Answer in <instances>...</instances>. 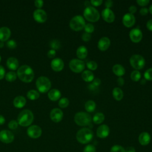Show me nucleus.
<instances>
[{"label":"nucleus","instance_id":"nucleus-42","mask_svg":"<svg viewBox=\"0 0 152 152\" xmlns=\"http://www.w3.org/2000/svg\"><path fill=\"white\" fill-rule=\"evenodd\" d=\"M7 46L10 49H15L17 47V43L14 40H9L7 42Z\"/></svg>","mask_w":152,"mask_h":152},{"label":"nucleus","instance_id":"nucleus-55","mask_svg":"<svg viewBox=\"0 0 152 152\" xmlns=\"http://www.w3.org/2000/svg\"><path fill=\"white\" fill-rule=\"evenodd\" d=\"M125 152H135V149L134 147L129 146L126 148Z\"/></svg>","mask_w":152,"mask_h":152},{"label":"nucleus","instance_id":"nucleus-38","mask_svg":"<svg viewBox=\"0 0 152 152\" xmlns=\"http://www.w3.org/2000/svg\"><path fill=\"white\" fill-rule=\"evenodd\" d=\"M144 77L145 80H148V81H151L152 80V68L147 69L144 74Z\"/></svg>","mask_w":152,"mask_h":152},{"label":"nucleus","instance_id":"nucleus-18","mask_svg":"<svg viewBox=\"0 0 152 152\" xmlns=\"http://www.w3.org/2000/svg\"><path fill=\"white\" fill-rule=\"evenodd\" d=\"M122 23L126 27H131L133 26L135 23V17L134 14L130 13H126L122 18Z\"/></svg>","mask_w":152,"mask_h":152},{"label":"nucleus","instance_id":"nucleus-26","mask_svg":"<svg viewBox=\"0 0 152 152\" xmlns=\"http://www.w3.org/2000/svg\"><path fill=\"white\" fill-rule=\"evenodd\" d=\"M112 71L116 75L118 76L119 77L124 75L125 73V69L124 67L121 64L114 65L112 67Z\"/></svg>","mask_w":152,"mask_h":152},{"label":"nucleus","instance_id":"nucleus-39","mask_svg":"<svg viewBox=\"0 0 152 152\" xmlns=\"http://www.w3.org/2000/svg\"><path fill=\"white\" fill-rule=\"evenodd\" d=\"M84 30L86 33H91L94 31V26L91 24V23H87V24H86L84 27Z\"/></svg>","mask_w":152,"mask_h":152},{"label":"nucleus","instance_id":"nucleus-48","mask_svg":"<svg viewBox=\"0 0 152 152\" xmlns=\"http://www.w3.org/2000/svg\"><path fill=\"white\" fill-rule=\"evenodd\" d=\"M100 84H101V80H100L99 78H94V79L93 80L92 85H93L94 87H96L99 86Z\"/></svg>","mask_w":152,"mask_h":152},{"label":"nucleus","instance_id":"nucleus-52","mask_svg":"<svg viewBox=\"0 0 152 152\" xmlns=\"http://www.w3.org/2000/svg\"><path fill=\"white\" fill-rule=\"evenodd\" d=\"M124 79L122 77H118V78L117 79V83L119 86H122L124 84Z\"/></svg>","mask_w":152,"mask_h":152},{"label":"nucleus","instance_id":"nucleus-24","mask_svg":"<svg viewBox=\"0 0 152 152\" xmlns=\"http://www.w3.org/2000/svg\"><path fill=\"white\" fill-rule=\"evenodd\" d=\"M26 103V100L24 97L22 96H18L14 98L13 100V104L16 108H22Z\"/></svg>","mask_w":152,"mask_h":152},{"label":"nucleus","instance_id":"nucleus-2","mask_svg":"<svg viewBox=\"0 0 152 152\" xmlns=\"http://www.w3.org/2000/svg\"><path fill=\"white\" fill-rule=\"evenodd\" d=\"M34 120L33 112L28 110L25 109L22 110L17 117V122L21 126H28L30 125Z\"/></svg>","mask_w":152,"mask_h":152},{"label":"nucleus","instance_id":"nucleus-3","mask_svg":"<svg viewBox=\"0 0 152 152\" xmlns=\"http://www.w3.org/2000/svg\"><path fill=\"white\" fill-rule=\"evenodd\" d=\"M93 138V131L88 128H83L78 130L76 134L77 141L81 144H86L90 142Z\"/></svg>","mask_w":152,"mask_h":152},{"label":"nucleus","instance_id":"nucleus-35","mask_svg":"<svg viewBox=\"0 0 152 152\" xmlns=\"http://www.w3.org/2000/svg\"><path fill=\"white\" fill-rule=\"evenodd\" d=\"M110 152H125V149L122 146L116 144L111 147Z\"/></svg>","mask_w":152,"mask_h":152},{"label":"nucleus","instance_id":"nucleus-47","mask_svg":"<svg viewBox=\"0 0 152 152\" xmlns=\"http://www.w3.org/2000/svg\"><path fill=\"white\" fill-rule=\"evenodd\" d=\"M149 2H150L149 0H137V3L139 5L142 6V7L147 5Z\"/></svg>","mask_w":152,"mask_h":152},{"label":"nucleus","instance_id":"nucleus-57","mask_svg":"<svg viewBox=\"0 0 152 152\" xmlns=\"http://www.w3.org/2000/svg\"><path fill=\"white\" fill-rule=\"evenodd\" d=\"M148 11H150V12L152 14V4L150 6L149 9H148Z\"/></svg>","mask_w":152,"mask_h":152},{"label":"nucleus","instance_id":"nucleus-43","mask_svg":"<svg viewBox=\"0 0 152 152\" xmlns=\"http://www.w3.org/2000/svg\"><path fill=\"white\" fill-rule=\"evenodd\" d=\"M91 34L90 33H86V32L83 33V34L81 36L82 40L84 42L89 41L91 39Z\"/></svg>","mask_w":152,"mask_h":152},{"label":"nucleus","instance_id":"nucleus-10","mask_svg":"<svg viewBox=\"0 0 152 152\" xmlns=\"http://www.w3.org/2000/svg\"><path fill=\"white\" fill-rule=\"evenodd\" d=\"M42 130L41 128L36 125H33L30 126L27 130V134L28 136L31 138H37L40 137L42 135Z\"/></svg>","mask_w":152,"mask_h":152},{"label":"nucleus","instance_id":"nucleus-44","mask_svg":"<svg viewBox=\"0 0 152 152\" xmlns=\"http://www.w3.org/2000/svg\"><path fill=\"white\" fill-rule=\"evenodd\" d=\"M43 1L42 0H36L34 1V5L37 9H41L43 5Z\"/></svg>","mask_w":152,"mask_h":152},{"label":"nucleus","instance_id":"nucleus-46","mask_svg":"<svg viewBox=\"0 0 152 152\" xmlns=\"http://www.w3.org/2000/svg\"><path fill=\"white\" fill-rule=\"evenodd\" d=\"M47 55L49 58H53L56 56V50L54 49H50L48 52Z\"/></svg>","mask_w":152,"mask_h":152},{"label":"nucleus","instance_id":"nucleus-15","mask_svg":"<svg viewBox=\"0 0 152 152\" xmlns=\"http://www.w3.org/2000/svg\"><path fill=\"white\" fill-rule=\"evenodd\" d=\"M102 16L103 19L107 23H112L115 18V15L113 12L110 9L105 8L102 11Z\"/></svg>","mask_w":152,"mask_h":152},{"label":"nucleus","instance_id":"nucleus-20","mask_svg":"<svg viewBox=\"0 0 152 152\" xmlns=\"http://www.w3.org/2000/svg\"><path fill=\"white\" fill-rule=\"evenodd\" d=\"M151 141V136L147 132H141L138 137V142L141 145H148Z\"/></svg>","mask_w":152,"mask_h":152},{"label":"nucleus","instance_id":"nucleus-53","mask_svg":"<svg viewBox=\"0 0 152 152\" xmlns=\"http://www.w3.org/2000/svg\"><path fill=\"white\" fill-rule=\"evenodd\" d=\"M113 6V1L111 0H106L105 1V7L107 8H110Z\"/></svg>","mask_w":152,"mask_h":152},{"label":"nucleus","instance_id":"nucleus-51","mask_svg":"<svg viewBox=\"0 0 152 152\" xmlns=\"http://www.w3.org/2000/svg\"><path fill=\"white\" fill-rule=\"evenodd\" d=\"M128 10H129V13L133 14L137 11V7L134 5H131L129 7Z\"/></svg>","mask_w":152,"mask_h":152},{"label":"nucleus","instance_id":"nucleus-8","mask_svg":"<svg viewBox=\"0 0 152 152\" xmlns=\"http://www.w3.org/2000/svg\"><path fill=\"white\" fill-rule=\"evenodd\" d=\"M131 65L137 70L141 69L145 64V61L144 57L140 55H133L129 59Z\"/></svg>","mask_w":152,"mask_h":152},{"label":"nucleus","instance_id":"nucleus-21","mask_svg":"<svg viewBox=\"0 0 152 152\" xmlns=\"http://www.w3.org/2000/svg\"><path fill=\"white\" fill-rule=\"evenodd\" d=\"M11 36V30L7 27L0 28V42H5L8 40Z\"/></svg>","mask_w":152,"mask_h":152},{"label":"nucleus","instance_id":"nucleus-5","mask_svg":"<svg viewBox=\"0 0 152 152\" xmlns=\"http://www.w3.org/2000/svg\"><path fill=\"white\" fill-rule=\"evenodd\" d=\"M36 86L39 92L45 93L50 90L51 87V82L48 77L40 76L36 80Z\"/></svg>","mask_w":152,"mask_h":152},{"label":"nucleus","instance_id":"nucleus-34","mask_svg":"<svg viewBox=\"0 0 152 152\" xmlns=\"http://www.w3.org/2000/svg\"><path fill=\"white\" fill-rule=\"evenodd\" d=\"M69 104V101L68 98L66 97H62L61 98L58 102V105L61 108L66 107Z\"/></svg>","mask_w":152,"mask_h":152},{"label":"nucleus","instance_id":"nucleus-33","mask_svg":"<svg viewBox=\"0 0 152 152\" xmlns=\"http://www.w3.org/2000/svg\"><path fill=\"white\" fill-rule=\"evenodd\" d=\"M130 77L133 81H138L141 77V74L138 70H134L131 73Z\"/></svg>","mask_w":152,"mask_h":152},{"label":"nucleus","instance_id":"nucleus-30","mask_svg":"<svg viewBox=\"0 0 152 152\" xmlns=\"http://www.w3.org/2000/svg\"><path fill=\"white\" fill-rule=\"evenodd\" d=\"M96 107V104L94 101L89 100L85 103V109L88 112H93Z\"/></svg>","mask_w":152,"mask_h":152},{"label":"nucleus","instance_id":"nucleus-41","mask_svg":"<svg viewBox=\"0 0 152 152\" xmlns=\"http://www.w3.org/2000/svg\"><path fill=\"white\" fill-rule=\"evenodd\" d=\"M18 124L17 122V121H15V120H11V121L9 122L8 124V126L10 129H15L17 128L18 127Z\"/></svg>","mask_w":152,"mask_h":152},{"label":"nucleus","instance_id":"nucleus-14","mask_svg":"<svg viewBox=\"0 0 152 152\" xmlns=\"http://www.w3.org/2000/svg\"><path fill=\"white\" fill-rule=\"evenodd\" d=\"M63 112L59 108L53 109L50 113V118L51 120L54 122H59L63 118Z\"/></svg>","mask_w":152,"mask_h":152},{"label":"nucleus","instance_id":"nucleus-50","mask_svg":"<svg viewBox=\"0 0 152 152\" xmlns=\"http://www.w3.org/2000/svg\"><path fill=\"white\" fill-rule=\"evenodd\" d=\"M148 9L145 7L141 8L140 10V13L142 15H145L148 14Z\"/></svg>","mask_w":152,"mask_h":152},{"label":"nucleus","instance_id":"nucleus-23","mask_svg":"<svg viewBox=\"0 0 152 152\" xmlns=\"http://www.w3.org/2000/svg\"><path fill=\"white\" fill-rule=\"evenodd\" d=\"M48 96L49 99L52 101H57L59 100L61 96V91L56 88H53L49 91Z\"/></svg>","mask_w":152,"mask_h":152},{"label":"nucleus","instance_id":"nucleus-45","mask_svg":"<svg viewBox=\"0 0 152 152\" xmlns=\"http://www.w3.org/2000/svg\"><path fill=\"white\" fill-rule=\"evenodd\" d=\"M102 2H103L102 0H91L90 1V4L95 7L100 6L102 4Z\"/></svg>","mask_w":152,"mask_h":152},{"label":"nucleus","instance_id":"nucleus-32","mask_svg":"<svg viewBox=\"0 0 152 152\" xmlns=\"http://www.w3.org/2000/svg\"><path fill=\"white\" fill-rule=\"evenodd\" d=\"M17 77V73H15L14 71H10L7 72L5 75V80L8 82L14 81L16 80Z\"/></svg>","mask_w":152,"mask_h":152},{"label":"nucleus","instance_id":"nucleus-1","mask_svg":"<svg viewBox=\"0 0 152 152\" xmlns=\"http://www.w3.org/2000/svg\"><path fill=\"white\" fill-rule=\"evenodd\" d=\"M17 75L21 81L30 83L34 78V71L29 65H23L18 68Z\"/></svg>","mask_w":152,"mask_h":152},{"label":"nucleus","instance_id":"nucleus-49","mask_svg":"<svg viewBox=\"0 0 152 152\" xmlns=\"http://www.w3.org/2000/svg\"><path fill=\"white\" fill-rule=\"evenodd\" d=\"M5 75V70L2 65H0V80H2V78H4Z\"/></svg>","mask_w":152,"mask_h":152},{"label":"nucleus","instance_id":"nucleus-28","mask_svg":"<svg viewBox=\"0 0 152 152\" xmlns=\"http://www.w3.org/2000/svg\"><path fill=\"white\" fill-rule=\"evenodd\" d=\"M112 95L115 100L120 101L124 97V93L119 87H115L112 90Z\"/></svg>","mask_w":152,"mask_h":152},{"label":"nucleus","instance_id":"nucleus-37","mask_svg":"<svg viewBox=\"0 0 152 152\" xmlns=\"http://www.w3.org/2000/svg\"><path fill=\"white\" fill-rule=\"evenodd\" d=\"M86 66L90 70H96L97 68V64L94 61H90L87 62Z\"/></svg>","mask_w":152,"mask_h":152},{"label":"nucleus","instance_id":"nucleus-36","mask_svg":"<svg viewBox=\"0 0 152 152\" xmlns=\"http://www.w3.org/2000/svg\"><path fill=\"white\" fill-rule=\"evenodd\" d=\"M49 45H50V47L51 48V49H54L55 50L56 49H58L61 47L60 42L58 40H52L50 42Z\"/></svg>","mask_w":152,"mask_h":152},{"label":"nucleus","instance_id":"nucleus-9","mask_svg":"<svg viewBox=\"0 0 152 152\" xmlns=\"http://www.w3.org/2000/svg\"><path fill=\"white\" fill-rule=\"evenodd\" d=\"M69 68L72 71L75 73L82 72L85 68L84 62L79 59H72L69 63Z\"/></svg>","mask_w":152,"mask_h":152},{"label":"nucleus","instance_id":"nucleus-12","mask_svg":"<svg viewBox=\"0 0 152 152\" xmlns=\"http://www.w3.org/2000/svg\"><path fill=\"white\" fill-rule=\"evenodd\" d=\"M33 16L34 20L39 23H45L47 20L48 18L46 12L42 9H37L34 10Z\"/></svg>","mask_w":152,"mask_h":152},{"label":"nucleus","instance_id":"nucleus-29","mask_svg":"<svg viewBox=\"0 0 152 152\" xmlns=\"http://www.w3.org/2000/svg\"><path fill=\"white\" fill-rule=\"evenodd\" d=\"M92 119L94 124H100L104 120V115L102 112H97L93 116Z\"/></svg>","mask_w":152,"mask_h":152},{"label":"nucleus","instance_id":"nucleus-25","mask_svg":"<svg viewBox=\"0 0 152 152\" xmlns=\"http://www.w3.org/2000/svg\"><path fill=\"white\" fill-rule=\"evenodd\" d=\"M76 54L79 59H84L87 57L88 55V49L85 46H80L77 48Z\"/></svg>","mask_w":152,"mask_h":152},{"label":"nucleus","instance_id":"nucleus-58","mask_svg":"<svg viewBox=\"0 0 152 152\" xmlns=\"http://www.w3.org/2000/svg\"><path fill=\"white\" fill-rule=\"evenodd\" d=\"M4 46V43L3 42H0V48H2Z\"/></svg>","mask_w":152,"mask_h":152},{"label":"nucleus","instance_id":"nucleus-17","mask_svg":"<svg viewBox=\"0 0 152 152\" xmlns=\"http://www.w3.org/2000/svg\"><path fill=\"white\" fill-rule=\"evenodd\" d=\"M50 66L53 71L56 72H59L63 69L64 67V63L62 59L61 58H56L52 60Z\"/></svg>","mask_w":152,"mask_h":152},{"label":"nucleus","instance_id":"nucleus-40","mask_svg":"<svg viewBox=\"0 0 152 152\" xmlns=\"http://www.w3.org/2000/svg\"><path fill=\"white\" fill-rule=\"evenodd\" d=\"M96 149L94 145L88 144L87 145L83 150V152H96Z\"/></svg>","mask_w":152,"mask_h":152},{"label":"nucleus","instance_id":"nucleus-59","mask_svg":"<svg viewBox=\"0 0 152 152\" xmlns=\"http://www.w3.org/2000/svg\"><path fill=\"white\" fill-rule=\"evenodd\" d=\"M1 56L0 55V62H1Z\"/></svg>","mask_w":152,"mask_h":152},{"label":"nucleus","instance_id":"nucleus-6","mask_svg":"<svg viewBox=\"0 0 152 152\" xmlns=\"http://www.w3.org/2000/svg\"><path fill=\"white\" fill-rule=\"evenodd\" d=\"M83 15L87 21L90 22H96L100 18L99 11L92 6L87 7L84 9Z\"/></svg>","mask_w":152,"mask_h":152},{"label":"nucleus","instance_id":"nucleus-22","mask_svg":"<svg viewBox=\"0 0 152 152\" xmlns=\"http://www.w3.org/2000/svg\"><path fill=\"white\" fill-rule=\"evenodd\" d=\"M7 66L12 71L18 69L19 68V62L18 59L14 57H10L8 58L7 61Z\"/></svg>","mask_w":152,"mask_h":152},{"label":"nucleus","instance_id":"nucleus-19","mask_svg":"<svg viewBox=\"0 0 152 152\" xmlns=\"http://www.w3.org/2000/svg\"><path fill=\"white\" fill-rule=\"evenodd\" d=\"M110 45V40L107 37H101L97 43L98 48L104 51L107 50Z\"/></svg>","mask_w":152,"mask_h":152},{"label":"nucleus","instance_id":"nucleus-54","mask_svg":"<svg viewBox=\"0 0 152 152\" xmlns=\"http://www.w3.org/2000/svg\"><path fill=\"white\" fill-rule=\"evenodd\" d=\"M146 26H147V28H148V30H149L150 31H152V19L149 20L147 22Z\"/></svg>","mask_w":152,"mask_h":152},{"label":"nucleus","instance_id":"nucleus-11","mask_svg":"<svg viewBox=\"0 0 152 152\" xmlns=\"http://www.w3.org/2000/svg\"><path fill=\"white\" fill-rule=\"evenodd\" d=\"M14 140V134L9 130H2L0 131V140L4 143L9 144Z\"/></svg>","mask_w":152,"mask_h":152},{"label":"nucleus","instance_id":"nucleus-4","mask_svg":"<svg viewBox=\"0 0 152 152\" xmlns=\"http://www.w3.org/2000/svg\"><path fill=\"white\" fill-rule=\"evenodd\" d=\"M74 121L77 125L84 126L89 125L92 121V118L90 114L84 112H79L74 116Z\"/></svg>","mask_w":152,"mask_h":152},{"label":"nucleus","instance_id":"nucleus-31","mask_svg":"<svg viewBox=\"0 0 152 152\" xmlns=\"http://www.w3.org/2000/svg\"><path fill=\"white\" fill-rule=\"evenodd\" d=\"M39 96V93L35 90H30L27 93V97L30 100H37Z\"/></svg>","mask_w":152,"mask_h":152},{"label":"nucleus","instance_id":"nucleus-56","mask_svg":"<svg viewBox=\"0 0 152 152\" xmlns=\"http://www.w3.org/2000/svg\"><path fill=\"white\" fill-rule=\"evenodd\" d=\"M5 118L2 115H0V125H3L5 123Z\"/></svg>","mask_w":152,"mask_h":152},{"label":"nucleus","instance_id":"nucleus-16","mask_svg":"<svg viewBox=\"0 0 152 152\" xmlns=\"http://www.w3.org/2000/svg\"><path fill=\"white\" fill-rule=\"evenodd\" d=\"M110 129L107 125L102 124L100 125L96 131V135L100 138H105L108 137Z\"/></svg>","mask_w":152,"mask_h":152},{"label":"nucleus","instance_id":"nucleus-27","mask_svg":"<svg viewBox=\"0 0 152 152\" xmlns=\"http://www.w3.org/2000/svg\"><path fill=\"white\" fill-rule=\"evenodd\" d=\"M81 77L86 82H91L94 79V75L92 71L85 70L82 72Z\"/></svg>","mask_w":152,"mask_h":152},{"label":"nucleus","instance_id":"nucleus-13","mask_svg":"<svg viewBox=\"0 0 152 152\" xmlns=\"http://www.w3.org/2000/svg\"><path fill=\"white\" fill-rule=\"evenodd\" d=\"M129 38L132 42L134 43L140 42L142 38V33L140 29L138 28H134L129 31Z\"/></svg>","mask_w":152,"mask_h":152},{"label":"nucleus","instance_id":"nucleus-7","mask_svg":"<svg viewBox=\"0 0 152 152\" xmlns=\"http://www.w3.org/2000/svg\"><path fill=\"white\" fill-rule=\"evenodd\" d=\"M86 25V21L84 17L81 15H77L73 17L69 21L71 28L74 31H80L84 28Z\"/></svg>","mask_w":152,"mask_h":152}]
</instances>
